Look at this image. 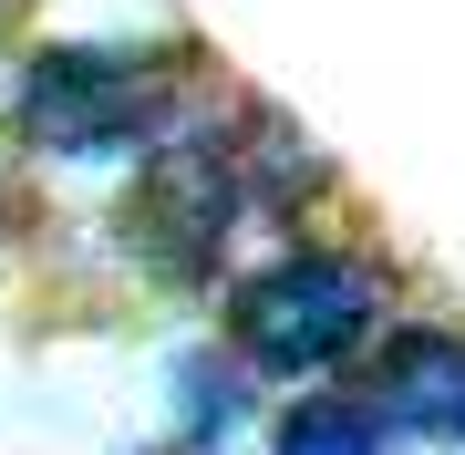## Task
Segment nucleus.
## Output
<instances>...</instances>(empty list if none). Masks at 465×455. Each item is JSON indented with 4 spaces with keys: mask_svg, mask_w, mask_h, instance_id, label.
Here are the masks:
<instances>
[{
    "mask_svg": "<svg viewBox=\"0 0 465 455\" xmlns=\"http://www.w3.org/2000/svg\"><path fill=\"white\" fill-rule=\"evenodd\" d=\"M403 321V270L372 238H280L217 280V352L259 383H341Z\"/></svg>",
    "mask_w": 465,
    "mask_h": 455,
    "instance_id": "obj_1",
    "label": "nucleus"
},
{
    "mask_svg": "<svg viewBox=\"0 0 465 455\" xmlns=\"http://www.w3.org/2000/svg\"><path fill=\"white\" fill-rule=\"evenodd\" d=\"M186 104V42H32L11 63V145L32 166H134Z\"/></svg>",
    "mask_w": 465,
    "mask_h": 455,
    "instance_id": "obj_2",
    "label": "nucleus"
},
{
    "mask_svg": "<svg viewBox=\"0 0 465 455\" xmlns=\"http://www.w3.org/2000/svg\"><path fill=\"white\" fill-rule=\"evenodd\" d=\"M124 259L155 290L197 301L238 270V238H249V207H238V166H228V94L186 104V114L134 155V186L114 207Z\"/></svg>",
    "mask_w": 465,
    "mask_h": 455,
    "instance_id": "obj_3",
    "label": "nucleus"
},
{
    "mask_svg": "<svg viewBox=\"0 0 465 455\" xmlns=\"http://www.w3.org/2000/svg\"><path fill=\"white\" fill-rule=\"evenodd\" d=\"M341 383H362V404L382 414L393 445H465V331L455 321L403 311Z\"/></svg>",
    "mask_w": 465,
    "mask_h": 455,
    "instance_id": "obj_4",
    "label": "nucleus"
},
{
    "mask_svg": "<svg viewBox=\"0 0 465 455\" xmlns=\"http://www.w3.org/2000/svg\"><path fill=\"white\" fill-rule=\"evenodd\" d=\"M228 166H238V207H249V228H311L321 207L341 197L331 145H321L300 114L259 104V94H228Z\"/></svg>",
    "mask_w": 465,
    "mask_h": 455,
    "instance_id": "obj_5",
    "label": "nucleus"
},
{
    "mask_svg": "<svg viewBox=\"0 0 465 455\" xmlns=\"http://www.w3.org/2000/svg\"><path fill=\"white\" fill-rule=\"evenodd\" d=\"M166 404H176V445L228 455V445L259 424V372H238L217 341H197V352L166 362Z\"/></svg>",
    "mask_w": 465,
    "mask_h": 455,
    "instance_id": "obj_6",
    "label": "nucleus"
},
{
    "mask_svg": "<svg viewBox=\"0 0 465 455\" xmlns=\"http://www.w3.org/2000/svg\"><path fill=\"white\" fill-rule=\"evenodd\" d=\"M269 455H393V435L362 404V383H311L269 404Z\"/></svg>",
    "mask_w": 465,
    "mask_h": 455,
    "instance_id": "obj_7",
    "label": "nucleus"
},
{
    "mask_svg": "<svg viewBox=\"0 0 465 455\" xmlns=\"http://www.w3.org/2000/svg\"><path fill=\"white\" fill-rule=\"evenodd\" d=\"M0 228H11V186H0Z\"/></svg>",
    "mask_w": 465,
    "mask_h": 455,
    "instance_id": "obj_8",
    "label": "nucleus"
}]
</instances>
